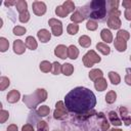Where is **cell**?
Instances as JSON below:
<instances>
[{
    "label": "cell",
    "mask_w": 131,
    "mask_h": 131,
    "mask_svg": "<svg viewBox=\"0 0 131 131\" xmlns=\"http://www.w3.org/2000/svg\"><path fill=\"white\" fill-rule=\"evenodd\" d=\"M110 131H122L121 129H115V128H113V129H111Z\"/></svg>",
    "instance_id": "816d5d0a"
},
{
    "label": "cell",
    "mask_w": 131,
    "mask_h": 131,
    "mask_svg": "<svg viewBox=\"0 0 131 131\" xmlns=\"http://www.w3.org/2000/svg\"><path fill=\"white\" fill-rule=\"evenodd\" d=\"M40 70L43 73H48V72L52 71V64L47 60H43L40 63Z\"/></svg>",
    "instance_id": "484cf974"
},
{
    "label": "cell",
    "mask_w": 131,
    "mask_h": 131,
    "mask_svg": "<svg viewBox=\"0 0 131 131\" xmlns=\"http://www.w3.org/2000/svg\"><path fill=\"white\" fill-rule=\"evenodd\" d=\"M121 14V12L116 9V10H112V11H108V16H116V17H119V15Z\"/></svg>",
    "instance_id": "f6af8a7d"
},
{
    "label": "cell",
    "mask_w": 131,
    "mask_h": 131,
    "mask_svg": "<svg viewBox=\"0 0 131 131\" xmlns=\"http://www.w3.org/2000/svg\"><path fill=\"white\" fill-rule=\"evenodd\" d=\"M116 98H117V94H116V92L115 91H108L107 93H106V95H105V101L107 102V103H113V102H115L116 101Z\"/></svg>",
    "instance_id": "83f0119b"
},
{
    "label": "cell",
    "mask_w": 131,
    "mask_h": 131,
    "mask_svg": "<svg viewBox=\"0 0 131 131\" xmlns=\"http://www.w3.org/2000/svg\"><path fill=\"white\" fill-rule=\"evenodd\" d=\"M119 111H120L121 117H122V119H123V121H124V124H125L126 126H129V125L131 124V117L128 116V112H127L126 107L121 106Z\"/></svg>",
    "instance_id": "9a60e30c"
},
{
    "label": "cell",
    "mask_w": 131,
    "mask_h": 131,
    "mask_svg": "<svg viewBox=\"0 0 131 131\" xmlns=\"http://www.w3.org/2000/svg\"><path fill=\"white\" fill-rule=\"evenodd\" d=\"M18 18H19V21H21V23H27V21L30 19V14H29L28 11H27V12H24V13H20Z\"/></svg>",
    "instance_id": "b9f144b4"
},
{
    "label": "cell",
    "mask_w": 131,
    "mask_h": 131,
    "mask_svg": "<svg viewBox=\"0 0 131 131\" xmlns=\"http://www.w3.org/2000/svg\"><path fill=\"white\" fill-rule=\"evenodd\" d=\"M107 26L111 28V29H114V30H117L121 27V20L119 17H116V16H108L107 17Z\"/></svg>",
    "instance_id": "30bf717a"
},
{
    "label": "cell",
    "mask_w": 131,
    "mask_h": 131,
    "mask_svg": "<svg viewBox=\"0 0 131 131\" xmlns=\"http://www.w3.org/2000/svg\"><path fill=\"white\" fill-rule=\"evenodd\" d=\"M52 74H54V75H58L60 72H61V66L59 64V62H57V61H55V62H53L52 63Z\"/></svg>",
    "instance_id": "8d00e7d4"
},
{
    "label": "cell",
    "mask_w": 131,
    "mask_h": 131,
    "mask_svg": "<svg viewBox=\"0 0 131 131\" xmlns=\"http://www.w3.org/2000/svg\"><path fill=\"white\" fill-rule=\"evenodd\" d=\"M37 127H38V131H48V125L45 121H40Z\"/></svg>",
    "instance_id": "ab89813d"
},
{
    "label": "cell",
    "mask_w": 131,
    "mask_h": 131,
    "mask_svg": "<svg viewBox=\"0 0 131 131\" xmlns=\"http://www.w3.org/2000/svg\"><path fill=\"white\" fill-rule=\"evenodd\" d=\"M86 28L90 31H94L97 29V23L94 20V19H89L87 21V25H86Z\"/></svg>",
    "instance_id": "74e56055"
},
{
    "label": "cell",
    "mask_w": 131,
    "mask_h": 131,
    "mask_svg": "<svg viewBox=\"0 0 131 131\" xmlns=\"http://www.w3.org/2000/svg\"><path fill=\"white\" fill-rule=\"evenodd\" d=\"M124 15H125L126 19H128V20H131V8H129V9H126V10H125V12H124Z\"/></svg>",
    "instance_id": "c3c4849f"
},
{
    "label": "cell",
    "mask_w": 131,
    "mask_h": 131,
    "mask_svg": "<svg viewBox=\"0 0 131 131\" xmlns=\"http://www.w3.org/2000/svg\"><path fill=\"white\" fill-rule=\"evenodd\" d=\"M108 78H110L111 82H112L114 85H118V84L120 83V81H121V78H120L119 74L116 73V72H110V73H108Z\"/></svg>",
    "instance_id": "4316f807"
},
{
    "label": "cell",
    "mask_w": 131,
    "mask_h": 131,
    "mask_svg": "<svg viewBox=\"0 0 131 131\" xmlns=\"http://www.w3.org/2000/svg\"><path fill=\"white\" fill-rule=\"evenodd\" d=\"M24 33H26V28L20 27V26H16L13 28V34L14 35L21 36V35H24Z\"/></svg>",
    "instance_id": "f35d334b"
},
{
    "label": "cell",
    "mask_w": 131,
    "mask_h": 131,
    "mask_svg": "<svg viewBox=\"0 0 131 131\" xmlns=\"http://www.w3.org/2000/svg\"><path fill=\"white\" fill-rule=\"evenodd\" d=\"M4 4L6 6H11V5H15L16 4V1H5Z\"/></svg>",
    "instance_id": "f907efd6"
},
{
    "label": "cell",
    "mask_w": 131,
    "mask_h": 131,
    "mask_svg": "<svg viewBox=\"0 0 131 131\" xmlns=\"http://www.w3.org/2000/svg\"><path fill=\"white\" fill-rule=\"evenodd\" d=\"M79 55V50L75 45H71L68 48V57L71 59H76Z\"/></svg>",
    "instance_id": "ac0fdd59"
},
{
    "label": "cell",
    "mask_w": 131,
    "mask_h": 131,
    "mask_svg": "<svg viewBox=\"0 0 131 131\" xmlns=\"http://www.w3.org/2000/svg\"><path fill=\"white\" fill-rule=\"evenodd\" d=\"M10 82H9V79L7 77H1L0 78V90H5L8 86H9Z\"/></svg>",
    "instance_id": "d6a6232c"
},
{
    "label": "cell",
    "mask_w": 131,
    "mask_h": 131,
    "mask_svg": "<svg viewBox=\"0 0 131 131\" xmlns=\"http://www.w3.org/2000/svg\"><path fill=\"white\" fill-rule=\"evenodd\" d=\"M64 104L70 112L84 114L95 106L96 97L90 89L85 87H76L66 95Z\"/></svg>",
    "instance_id": "6da1fadb"
},
{
    "label": "cell",
    "mask_w": 131,
    "mask_h": 131,
    "mask_svg": "<svg viewBox=\"0 0 131 131\" xmlns=\"http://www.w3.org/2000/svg\"><path fill=\"white\" fill-rule=\"evenodd\" d=\"M114 45H115V48H116L118 51H120V52H123V51H125V50L127 49V42H126L125 40H123V39L117 38V39L115 40Z\"/></svg>",
    "instance_id": "4fadbf2b"
},
{
    "label": "cell",
    "mask_w": 131,
    "mask_h": 131,
    "mask_svg": "<svg viewBox=\"0 0 131 131\" xmlns=\"http://www.w3.org/2000/svg\"><path fill=\"white\" fill-rule=\"evenodd\" d=\"M15 7H16V10L19 12V14L28 11V10H27L28 4H27V1H25V0H18V1H16Z\"/></svg>",
    "instance_id": "d6986e66"
},
{
    "label": "cell",
    "mask_w": 131,
    "mask_h": 131,
    "mask_svg": "<svg viewBox=\"0 0 131 131\" xmlns=\"http://www.w3.org/2000/svg\"><path fill=\"white\" fill-rule=\"evenodd\" d=\"M102 71L99 70V69H94L92 71H90L89 73V78L92 80V81H96L97 79L99 78H102Z\"/></svg>",
    "instance_id": "44dd1931"
},
{
    "label": "cell",
    "mask_w": 131,
    "mask_h": 131,
    "mask_svg": "<svg viewBox=\"0 0 131 131\" xmlns=\"http://www.w3.org/2000/svg\"><path fill=\"white\" fill-rule=\"evenodd\" d=\"M54 131H59V130H54Z\"/></svg>",
    "instance_id": "db71d44e"
},
{
    "label": "cell",
    "mask_w": 131,
    "mask_h": 131,
    "mask_svg": "<svg viewBox=\"0 0 131 131\" xmlns=\"http://www.w3.org/2000/svg\"><path fill=\"white\" fill-rule=\"evenodd\" d=\"M61 72L66 76H71L73 74V72H74V67L71 63H67L66 62V63H63L61 66Z\"/></svg>",
    "instance_id": "603a6c76"
},
{
    "label": "cell",
    "mask_w": 131,
    "mask_h": 131,
    "mask_svg": "<svg viewBox=\"0 0 131 131\" xmlns=\"http://www.w3.org/2000/svg\"><path fill=\"white\" fill-rule=\"evenodd\" d=\"M55 13L58 15V16H60V17H66L68 14H69V12H68V10L61 5V6H57L56 8H55Z\"/></svg>",
    "instance_id": "4dcf8cb0"
},
{
    "label": "cell",
    "mask_w": 131,
    "mask_h": 131,
    "mask_svg": "<svg viewBox=\"0 0 131 131\" xmlns=\"http://www.w3.org/2000/svg\"><path fill=\"white\" fill-rule=\"evenodd\" d=\"M122 4H123V6H124L126 9L131 8V0H124V1L122 2Z\"/></svg>",
    "instance_id": "7dc6e473"
},
{
    "label": "cell",
    "mask_w": 131,
    "mask_h": 131,
    "mask_svg": "<svg viewBox=\"0 0 131 131\" xmlns=\"http://www.w3.org/2000/svg\"><path fill=\"white\" fill-rule=\"evenodd\" d=\"M19 96H20V94H19V92H18L17 90H11L10 92H8V94H7V98H6V99H7L8 102H10V103H14V102L18 101Z\"/></svg>",
    "instance_id": "5bb4252c"
},
{
    "label": "cell",
    "mask_w": 131,
    "mask_h": 131,
    "mask_svg": "<svg viewBox=\"0 0 131 131\" xmlns=\"http://www.w3.org/2000/svg\"><path fill=\"white\" fill-rule=\"evenodd\" d=\"M96 48L102 53V54H104V55H107V54H110V52H111V48L105 44V43H97L96 44Z\"/></svg>",
    "instance_id": "cb8c5ba5"
},
{
    "label": "cell",
    "mask_w": 131,
    "mask_h": 131,
    "mask_svg": "<svg viewBox=\"0 0 131 131\" xmlns=\"http://www.w3.org/2000/svg\"><path fill=\"white\" fill-rule=\"evenodd\" d=\"M117 38L123 39V40L127 41V40L130 38V35H129V33H128L126 30H119L118 33H117Z\"/></svg>",
    "instance_id": "1f68e13d"
},
{
    "label": "cell",
    "mask_w": 131,
    "mask_h": 131,
    "mask_svg": "<svg viewBox=\"0 0 131 131\" xmlns=\"http://www.w3.org/2000/svg\"><path fill=\"white\" fill-rule=\"evenodd\" d=\"M100 37L101 39L106 42V43H111L113 41V35H112V32L107 29H103L101 30V33H100Z\"/></svg>",
    "instance_id": "e0dca14e"
},
{
    "label": "cell",
    "mask_w": 131,
    "mask_h": 131,
    "mask_svg": "<svg viewBox=\"0 0 131 131\" xmlns=\"http://www.w3.org/2000/svg\"><path fill=\"white\" fill-rule=\"evenodd\" d=\"M108 119H110V122H111L114 126H121V125H122L121 120L119 119L117 113L114 112V111H112V112L108 113Z\"/></svg>",
    "instance_id": "2e32d148"
},
{
    "label": "cell",
    "mask_w": 131,
    "mask_h": 131,
    "mask_svg": "<svg viewBox=\"0 0 131 131\" xmlns=\"http://www.w3.org/2000/svg\"><path fill=\"white\" fill-rule=\"evenodd\" d=\"M32 7L36 15H43L46 12V5L42 1H34L32 4Z\"/></svg>",
    "instance_id": "52a82bcc"
},
{
    "label": "cell",
    "mask_w": 131,
    "mask_h": 131,
    "mask_svg": "<svg viewBox=\"0 0 131 131\" xmlns=\"http://www.w3.org/2000/svg\"><path fill=\"white\" fill-rule=\"evenodd\" d=\"M130 60H131V55H130Z\"/></svg>",
    "instance_id": "f5cc1de1"
},
{
    "label": "cell",
    "mask_w": 131,
    "mask_h": 131,
    "mask_svg": "<svg viewBox=\"0 0 131 131\" xmlns=\"http://www.w3.org/2000/svg\"><path fill=\"white\" fill-rule=\"evenodd\" d=\"M94 87L97 91H103L106 89L107 87V83H106V80L103 79V78H99L97 79L96 81H94Z\"/></svg>",
    "instance_id": "7c38bea8"
},
{
    "label": "cell",
    "mask_w": 131,
    "mask_h": 131,
    "mask_svg": "<svg viewBox=\"0 0 131 131\" xmlns=\"http://www.w3.org/2000/svg\"><path fill=\"white\" fill-rule=\"evenodd\" d=\"M127 72H128V74H127L126 77H125V82H126L128 85L131 86V72H130L129 69H127Z\"/></svg>",
    "instance_id": "ee69618b"
},
{
    "label": "cell",
    "mask_w": 131,
    "mask_h": 131,
    "mask_svg": "<svg viewBox=\"0 0 131 131\" xmlns=\"http://www.w3.org/2000/svg\"><path fill=\"white\" fill-rule=\"evenodd\" d=\"M130 27H131V25H130Z\"/></svg>",
    "instance_id": "11a10c76"
},
{
    "label": "cell",
    "mask_w": 131,
    "mask_h": 131,
    "mask_svg": "<svg viewBox=\"0 0 131 131\" xmlns=\"http://www.w3.org/2000/svg\"><path fill=\"white\" fill-rule=\"evenodd\" d=\"M78 31H79V26L78 25H76V24H70L68 26V33L70 35H75V34L78 33Z\"/></svg>",
    "instance_id": "e575fe53"
},
{
    "label": "cell",
    "mask_w": 131,
    "mask_h": 131,
    "mask_svg": "<svg viewBox=\"0 0 131 131\" xmlns=\"http://www.w3.org/2000/svg\"><path fill=\"white\" fill-rule=\"evenodd\" d=\"M37 36H38V38H39V40H40L41 42L46 43V42H48V41L50 40V38H51V33H50L49 31H47L46 29H42V30L38 31Z\"/></svg>",
    "instance_id": "9c48e42d"
},
{
    "label": "cell",
    "mask_w": 131,
    "mask_h": 131,
    "mask_svg": "<svg viewBox=\"0 0 131 131\" xmlns=\"http://www.w3.org/2000/svg\"><path fill=\"white\" fill-rule=\"evenodd\" d=\"M118 5H119L118 0H108V1H106V7H107L108 11L116 10L118 8Z\"/></svg>",
    "instance_id": "f1b7e54d"
},
{
    "label": "cell",
    "mask_w": 131,
    "mask_h": 131,
    "mask_svg": "<svg viewBox=\"0 0 131 131\" xmlns=\"http://www.w3.org/2000/svg\"><path fill=\"white\" fill-rule=\"evenodd\" d=\"M26 48V45L25 43L21 41V40H15L13 42V51L16 53V54H21L25 52V49Z\"/></svg>",
    "instance_id": "8fae6325"
},
{
    "label": "cell",
    "mask_w": 131,
    "mask_h": 131,
    "mask_svg": "<svg viewBox=\"0 0 131 131\" xmlns=\"http://www.w3.org/2000/svg\"><path fill=\"white\" fill-rule=\"evenodd\" d=\"M62 6L68 10L69 13L72 12V11H74V9H75V4H74V2H72V1H66V2L62 4Z\"/></svg>",
    "instance_id": "d590c367"
},
{
    "label": "cell",
    "mask_w": 131,
    "mask_h": 131,
    "mask_svg": "<svg viewBox=\"0 0 131 131\" xmlns=\"http://www.w3.org/2000/svg\"><path fill=\"white\" fill-rule=\"evenodd\" d=\"M100 59H101V58L99 57L98 54H96L95 51L90 50V51H88V52L83 56V63H84L85 67H87V68H91L94 63L99 62Z\"/></svg>",
    "instance_id": "277c9868"
},
{
    "label": "cell",
    "mask_w": 131,
    "mask_h": 131,
    "mask_svg": "<svg viewBox=\"0 0 131 131\" xmlns=\"http://www.w3.org/2000/svg\"><path fill=\"white\" fill-rule=\"evenodd\" d=\"M48 25L51 27L52 34L54 36H60L62 34V25L60 20L56 18H50L48 20Z\"/></svg>",
    "instance_id": "8992f818"
},
{
    "label": "cell",
    "mask_w": 131,
    "mask_h": 131,
    "mask_svg": "<svg viewBox=\"0 0 131 131\" xmlns=\"http://www.w3.org/2000/svg\"><path fill=\"white\" fill-rule=\"evenodd\" d=\"M84 18H85V15L81 12V11H75L73 14H72V16H71V19L74 21V23H82L83 20H84Z\"/></svg>",
    "instance_id": "7402d4cb"
},
{
    "label": "cell",
    "mask_w": 131,
    "mask_h": 131,
    "mask_svg": "<svg viewBox=\"0 0 131 131\" xmlns=\"http://www.w3.org/2000/svg\"><path fill=\"white\" fill-rule=\"evenodd\" d=\"M9 117V114L7 111H4V110H1L0 111V122L1 123H4Z\"/></svg>",
    "instance_id": "60d3db41"
},
{
    "label": "cell",
    "mask_w": 131,
    "mask_h": 131,
    "mask_svg": "<svg viewBox=\"0 0 131 131\" xmlns=\"http://www.w3.org/2000/svg\"><path fill=\"white\" fill-rule=\"evenodd\" d=\"M21 131H34V128H33L32 125H30V124H26L25 126H23Z\"/></svg>",
    "instance_id": "bcb514c9"
},
{
    "label": "cell",
    "mask_w": 131,
    "mask_h": 131,
    "mask_svg": "<svg viewBox=\"0 0 131 131\" xmlns=\"http://www.w3.org/2000/svg\"><path fill=\"white\" fill-rule=\"evenodd\" d=\"M68 108L66 107V104L62 101H57L55 104V111L53 114V117L57 120H63L68 116Z\"/></svg>",
    "instance_id": "5b68a950"
},
{
    "label": "cell",
    "mask_w": 131,
    "mask_h": 131,
    "mask_svg": "<svg viewBox=\"0 0 131 131\" xmlns=\"http://www.w3.org/2000/svg\"><path fill=\"white\" fill-rule=\"evenodd\" d=\"M8 47H9L8 40L6 38H4V37H1L0 38V51L4 52V51H6L8 49Z\"/></svg>",
    "instance_id": "f546056e"
},
{
    "label": "cell",
    "mask_w": 131,
    "mask_h": 131,
    "mask_svg": "<svg viewBox=\"0 0 131 131\" xmlns=\"http://www.w3.org/2000/svg\"><path fill=\"white\" fill-rule=\"evenodd\" d=\"M26 46H27L29 49H31V50H35V49L37 48L38 44H37V41L35 40L34 37L29 36V37H27V39H26Z\"/></svg>",
    "instance_id": "ffe728a7"
},
{
    "label": "cell",
    "mask_w": 131,
    "mask_h": 131,
    "mask_svg": "<svg viewBox=\"0 0 131 131\" xmlns=\"http://www.w3.org/2000/svg\"><path fill=\"white\" fill-rule=\"evenodd\" d=\"M49 112H50V108H49V106H47V105H41V106L38 108V114H39V116H41V117L47 116V115L49 114Z\"/></svg>",
    "instance_id": "836d02e7"
},
{
    "label": "cell",
    "mask_w": 131,
    "mask_h": 131,
    "mask_svg": "<svg viewBox=\"0 0 131 131\" xmlns=\"http://www.w3.org/2000/svg\"><path fill=\"white\" fill-rule=\"evenodd\" d=\"M54 54L57 57H59L61 59H64L68 56V48L64 45H61V44L60 45H57L55 47V49H54Z\"/></svg>",
    "instance_id": "ba28073f"
},
{
    "label": "cell",
    "mask_w": 131,
    "mask_h": 131,
    "mask_svg": "<svg viewBox=\"0 0 131 131\" xmlns=\"http://www.w3.org/2000/svg\"><path fill=\"white\" fill-rule=\"evenodd\" d=\"M100 128L102 131H107L108 128H110V123L104 119L102 122H101V125H100Z\"/></svg>",
    "instance_id": "7bdbcfd3"
},
{
    "label": "cell",
    "mask_w": 131,
    "mask_h": 131,
    "mask_svg": "<svg viewBox=\"0 0 131 131\" xmlns=\"http://www.w3.org/2000/svg\"><path fill=\"white\" fill-rule=\"evenodd\" d=\"M7 131H17V126L12 124V125H9L8 128H7Z\"/></svg>",
    "instance_id": "681fc988"
},
{
    "label": "cell",
    "mask_w": 131,
    "mask_h": 131,
    "mask_svg": "<svg viewBox=\"0 0 131 131\" xmlns=\"http://www.w3.org/2000/svg\"><path fill=\"white\" fill-rule=\"evenodd\" d=\"M47 98V92L45 89H37L33 94L25 95L23 100L29 107H35L40 102L46 100Z\"/></svg>",
    "instance_id": "3957f363"
},
{
    "label": "cell",
    "mask_w": 131,
    "mask_h": 131,
    "mask_svg": "<svg viewBox=\"0 0 131 131\" xmlns=\"http://www.w3.org/2000/svg\"><path fill=\"white\" fill-rule=\"evenodd\" d=\"M84 15L93 19H102L106 15V1L105 0H93L83 7ZM86 17V16H85Z\"/></svg>",
    "instance_id": "7a4b0ae2"
},
{
    "label": "cell",
    "mask_w": 131,
    "mask_h": 131,
    "mask_svg": "<svg viewBox=\"0 0 131 131\" xmlns=\"http://www.w3.org/2000/svg\"><path fill=\"white\" fill-rule=\"evenodd\" d=\"M79 44H80L82 47L87 48V47H89L90 44H91V39H90L88 36L83 35V36H81V37L79 38Z\"/></svg>",
    "instance_id": "d4e9b609"
}]
</instances>
